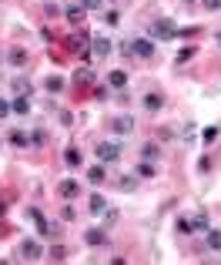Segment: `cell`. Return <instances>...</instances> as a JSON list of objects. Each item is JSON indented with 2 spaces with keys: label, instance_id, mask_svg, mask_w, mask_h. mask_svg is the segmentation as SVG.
Listing matches in <instances>:
<instances>
[{
  "label": "cell",
  "instance_id": "12",
  "mask_svg": "<svg viewBox=\"0 0 221 265\" xmlns=\"http://www.w3.org/2000/svg\"><path fill=\"white\" fill-rule=\"evenodd\" d=\"M27 215H31V222L37 225L40 235H50V222L44 218V211H40V208H27Z\"/></svg>",
  "mask_w": 221,
  "mask_h": 265
},
{
  "label": "cell",
  "instance_id": "18",
  "mask_svg": "<svg viewBox=\"0 0 221 265\" xmlns=\"http://www.w3.org/2000/svg\"><path fill=\"white\" fill-rule=\"evenodd\" d=\"M7 141H10L14 148H31V135H27V131H10Z\"/></svg>",
  "mask_w": 221,
  "mask_h": 265
},
{
  "label": "cell",
  "instance_id": "9",
  "mask_svg": "<svg viewBox=\"0 0 221 265\" xmlns=\"http://www.w3.org/2000/svg\"><path fill=\"white\" fill-rule=\"evenodd\" d=\"M20 255L31 258V262H37V258L44 255V249H40V242H37V238H27V242H20Z\"/></svg>",
  "mask_w": 221,
  "mask_h": 265
},
{
  "label": "cell",
  "instance_id": "15",
  "mask_svg": "<svg viewBox=\"0 0 221 265\" xmlns=\"http://www.w3.org/2000/svg\"><path fill=\"white\" fill-rule=\"evenodd\" d=\"M104 178H107V165H91V168H87V181H91V185H101Z\"/></svg>",
  "mask_w": 221,
  "mask_h": 265
},
{
  "label": "cell",
  "instance_id": "25",
  "mask_svg": "<svg viewBox=\"0 0 221 265\" xmlns=\"http://www.w3.org/2000/svg\"><path fill=\"white\" fill-rule=\"evenodd\" d=\"M118 188H121V192H134V188H137V175H124V178H118Z\"/></svg>",
  "mask_w": 221,
  "mask_h": 265
},
{
  "label": "cell",
  "instance_id": "30",
  "mask_svg": "<svg viewBox=\"0 0 221 265\" xmlns=\"http://www.w3.org/2000/svg\"><path fill=\"white\" fill-rule=\"evenodd\" d=\"M50 258H54V262H61V258H67V249H64V245H50V252H47Z\"/></svg>",
  "mask_w": 221,
  "mask_h": 265
},
{
  "label": "cell",
  "instance_id": "5",
  "mask_svg": "<svg viewBox=\"0 0 221 265\" xmlns=\"http://www.w3.org/2000/svg\"><path fill=\"white\" fill-rule=\"evenodd\" d=\"M94 81H97V74H94V67H91V64H80L77 71H74V84H77V88H91Z\"/></svg>",
  "mask_w": 221,
  "mask_h": 265
},
{
  "label": "cell",
  "instance_id": "34",
  "mask_svg": "<svg viewBox=\"0 0 221 265\" xmlns=\"http://www.w3.org/2000/svg\"><path fill=\"white\" fill-rule=\"evenodd\" d=\"M178 232H181V235L191 232V218H178Z\"/></svg>",
  "mask_w": 221,
  "mask_h": 265
},
{
  "label": "cell",
  "instance_id": "33",
  "mask_svg": "<svg viewBox=\"0 0 221 265\" xmlns=\"http://www.w3.org/2000/svg\"><path fill=\"white\" fill-rule=\"evenodd\" d=\"M104 20H107V27H114V24L121 20V14H118V10H107V14H104Z\"/></svg>",
  "mask_w": 221,
  "mask_h": 265
},
{
  "label": "cell",
  "instance_id": "43",
  "mask_svg": "<svg viewBox=\"0 0 221 265\" xmlns=\"http://www.w3.org/2000/svg\"><path fill=\"white\" fill-rule=\"evenodd\" d=\"M4 232H7V225H4V218H0V235H4Z\"/></svg>",
  "mask_w": 221,
  "mask_h": 265
},
{
  "label": "cell",
  "instance_id": "32",
  "mask_svg": "<svg viewBox=\"0 0 221 265\" xmlns=\"http://www.w3.org/2000/svg\"><path fill=\"white\" fill-rule=\"evenodd\" d=\"M61 218H64V222H74V218H77V211H74L71 205H64V208H61Z\"/></svg>",
  "mask_w": 221,
  "mask_h": 265
},
{
  "label": "cell",
  "instance_id": "19",
  "mask_svg": "<svg viewBox=\"0 0 221 265\" xmlns=\"http://www.w3.org/2000/svg\"><path fill=\"white\" fill-rule=\"evenodd\" d=\"M64 165H67V168H80V165H84V158H80V151L74 145L64 151Z\"/></svg>",
  "mask_w": 221,
  "mask_h": 265
},
{
  "label": "cell",
  "instance_id": "45",
  "mask_svg": "<svg viewBox=\"0 0 221 265\" xmlns=\"http://www.w3.org/2000/svg\"><path fill=\"white\" fill-rule=\"evenodd\" d=\"M218 47H221V34H218Z\"/></svg>",
  "mask_w": 221,
  "mask_h": 265
},
{
  "label": "cell",
  "instance_id": "28",
  "mask_svg": "<svg viewBox=\"0 0 221 265\" xmlns=\"http://www.w3.org/2000/svg\"><path fill=\"white\" fill-rule=\"evenodd\" d=\"M208 249L221 252V232H218V228H208Z\"/></svg>",
  "mask_w": 221,
  "mask_h": 265
},
{
  "label": "cell",
  "instance_id": "42",
  "mask_svg": "<svg viewBox=\"0 0 221 265\" xmlns=\"http://www.w3.org/2000/svg\"><path fill=\"white\" fill-rule=\"evenodd\" d=\"M4 215H7V201L0 198V218H4Z\"/></svg>",
  "mask_w": 221,
  "mask_h": 265
},
{
  "label": "cell",
  "instance_id": "37",
  "mask_svg": "<svg viewBox=\"0 0 221 265\" xmlns=\"http://www.w3.org/2000/svg\"><path fill=\"white\" fill-rule=\"evenodd\" d=\"M198 171H211V158H208V154L205 158H198Z\"/></svg>",
  "mask_w": 221,
  "mask_h": 265
},
{
  "label": "cell",
  "instance_id": "35",
  "mask_svg": "<svg viewBox=\"0 0 221 265\" xmlns=\"http://www.w3.org/2000/svg\"><path fill=\"white\" fill-rule=\"evenodd\" d=\"M198 135H201V131H198V128H195V124H188V128H184V141H195V138H198Z\"/></svg>",
  "mask_w": 221,
  "mask_h": 265
},
{
  "label": "cell",
  "instance_id": "31",
  "mask_svg": "<svg viewBox=\"0 0 221 265\" xmlns=\"http://www.w3.org/2000/svg\"><path fill=\"white\" fill-rule=\"evenodd\" d=\"M154 135H158V141H164V145H168V141H174V138H178V135H174L171 128H158V131H154Z\"/></svg>",
  "mask_w": 221,
  "mask_h": 265
},
{
  "label": "cell",
  "instance_id": "41",
  "mask_svg": "<svg viewBox=\"0 0 221 265\" xmlns=\"http://www.w3.org/2000/svg\"><path fill=\"white\" fill-rule=\"evenodd\" d=\"M10 111H14V108H10V101H4V97H0V118H7Z\"/></svg>",
  "mask_w": 221,
  "mask_h": 265
},
{
  "label": "cell",
  "instance_id": "10",
  "mask_svg": "<svg viewBox=\"0 0 221 265\" xmlns=\"http://www.w3.org/2000/svg\"><path fill=\"white\" fill-rule=\"evenodd\" d=\"M104 242H107V232H104V228H87L84 232V245H91V249H101Z\"/></svg>",
  "mask_w": 221,
  "mask_h": 265
},
{
  "label": "cell",
  "instance_id": "2",
  "mask_svg": "<svg viewBox=\"0 0 221 265\" xmlns=\"http://www.w3.org/2000/svg\"><path fill=\"white\" fill-rule=\"evenodd\" d=\"M94 154H97V161H104V165H114V161H121V145H114V141H97Z\"/></svg>",
  "mask_w": 221,
  "mask_h": 265
},
{
  "label": "cell",
  "instance_id": "40",
  "mask_svg": "<svg viewBox=\"0 0 221 265\" xmlns=\"http://www.w3.org/2000/svg\"><path fill=\"white\" fill-rule=\"evenodd\" d=\"M80 7H84V10H97V7H101V0H80Z\"/></svg>",
  "mask_w": 221,
  "mask_h": 265
},
{
  "label": "cell",
  "instance_id": "20",
  "mask_svg": "<svg viewBox=\"0 0 221 265\" xmlns=\"http://www.w3.org/2000/svg\"><path fill=\"white\" fill-rule=\"evenodd\" d=\"M107 84H110L114 91H124V88H127V74H124V71H110V74H107Z\"/></svg>",
  "mask_w": 221,
  "mask_h": 265
},
{
  "label": "cell",
  "instance_id": "22",
  "mask_svg": "<svg viewBox=\"0 0 221 265\" xmlns=\"http://www.w3.org/2000/svg\"><path fill=\"white\" fill-rule=\"evenodd\" d=\"M10 108H14V114H31V97L17 94V97H14V104H10Z\"/></svg>",
  "mask_w": 221,
  "mask_h": 265
},
{
  "label": "cell",
  "instance_id": "21",
  "mask_svg": "<svg viewBox=\"0 0 221 265\" xmlns=\"http://www.w3.org/2000/svg\"><path fill=\"white\" fill-rule=\"evenodd\" d=\"M208 228H211L208 215H205V211H198V215L191 218V235H195V232H208Z\"/></svg>",
  "mask_w": 221,
  "mask_h": 265
},
{
  "label": "cell",
  "instance_id": "3",
  "mask_svg": "<svg viewBox=\"0 0 221 265\" xmlns=\"http://www.w3.org/2000/svg\"><path fill=\"white\" fill-rule=\"evenodd\" d=\"M131 54L141 57V61L154 57V40H151V37H134V40H131Z\"/></svg>",
  "mask_w": 221,
  "mask_h": 265
},
{
  "label": "cell",
  "instance_id": "4",
  "mask_svg": "<svg viewBox=\"0 0 221 265\" xmlns=\"http://www.w3.org/2000/svg\"><path fill=\"white\" fill-rule=\"evenodd\" d=\"M131 131H134V118H131V114L110 118V135H131Z\"/></svg>",
  "mask_w": 221,
  "mask_h": 265
},
{
  "label": "cell",
  "instance_id": "27",
  "mask_svg": "<svg viewBox=\"0 0 221 265\" xmlns=\"http://www.w3.org/2000/svg\"><path fill=\"white\" fill-rule=\"evenodd\" d=\"M218 135H221V128H218V124H211V128L201 131V141H205V145H214V141H218Z\"/></svg>",
  "mask_w": 221,
  "mask_h": 265
},
{
  "label": "cell",
  "instance_id": "24",
  "mask_svg": "<svg viewBox=\"0 0 221 265\" xmlns=\"http://www.w3.org/2000/svg\"><path fill=\"white\" fill-rule=\"evenodd\" d=\"M195 54H198V47H195V44H191V47H181L178 54H174V64H188V61H191Z\"/></svg>",
  "mask_w": 221,
  "mask_h": 265
},
{
  "label": "cell",
  "instance_id": "7",
  "mask_svg": "<svg viewBox=\"0 0 221 265\" xmlns=\"http://www.w3.org/2000/svg\"><path fill=\"white\" fill-rule=\"evenodd\" d=\"M57 195H61L64 201H74V198H77V195H80V185H77V181H74V178H64L61 185H57Z\"/></svg>",
  "mask_w": 221,
  "mask_h": 265
},
{
  "label": "cell",
  "instance_id": "26",
  "mask_svg": "<svg viewBox=\"0 0 221 265\" xmlns=\"http://www.w3.org/2000/svg\"><path fill=\"white\" fill-rule=\"evenodd\" d=\"M44 88H47L50 94H61V91L67 88V81H64V77H47V84H44Z\"/></svg>",
  "mask_w": 221,
  "mask_h": 265
},
{
  "label": "cell",
  "instance_id": "17",
  "mask_svg": "<svg viewBox=\"0 0 221 265\" xmlns=\"http://www.w3.org/2000/svg\"><path fill=\"white\" fill-rule=\"evenodd\" d=\"M10 88H14V94H24V97L34 94V84L27 77H14V81H10Z\"/></svg>",
  "mask_w": 221,
  "mask_h": 265
},
{
  "label": "cell",
  "instance_id": "13",
  "mask_svg": "<svg viewBox=\"0 0 221 265\" xmlns=\"http://www.w3.org/2000/svg\"><path fill=\"white\" fill-rule=\"evenodd\" d=\"M141 108H144V111H151V114H154V111H161V108H164V97L151 91V94H144V97H141Z\"/></svg>",
  "mask_w": 221,
  "mask_h": 265
},
{
  "label": "cell",
  "instance_id": "44",
  "mask_svg": "<svg viewBox=\"0 0 221 265\" xmlns=\"http://www.w3.org/2000/svg\"><path fill=\"white\" fill-rule=\"evenodd\" d=\"M181 4H195V0H181Z\"/></svg>",
  "mask_w": 221,
  "mask_h": 265
},
{
  "label": "cell",
  "instance_id": "11",
  "mask_svg": "<svg viewBox=\"0 0 221 265\" xmlns=\"http://www.w3.org/2000/svg\"><path fill=\"white\" fill-rule=\"evenodd\" d=\"M84 14H87V10L80 7V4H71V7L64 10V17H67V24H71V27H80V24H84Z\"/></svg>",
  "mask_w": 221,
  "mask_h": 265
},
{
  "label": "cell",
  "instance_id": "6",
  "mask_svg": "<svg viewBox=\"0 0 221 265\" xmlns=\"http://www.w3.org/2000/svg\"><path fill=\"white\" fill-rule=\"evenodd\" d=\"M107 208H110V205H107V198H104L101 192H91V195H87V211H91V215H104Z\"/></svg>",
  "mask_w": 221,
  "mask_h": 265
},
{
  "label": "cell",
  "instance_id": "39",
  "mask_svg": "<svg viewBox=\"0 0 221 265\" xmlns=\"http://www.w3.org/2000/svg\"><path fill=\"white\" fill-rule=\"evenodd\" d=\"M201 7L205 10H221V0H201Z\"/></svg>",
  "mask_w": 221,
  "mask_h": 265
},
{
  "label": "cell",
  "instance_id": "16",
  "mask_svg": "<svg viewBox=\"0 0 221 265\" xmlns=\"http://www.w3.org/2000/svg\"><path fill=\"white\" fill-rule=\"evenodd\" d=\"M134 175L137 178H154V175H158V165H154V161H137V165H134Z\"/></svg>",
  "mask_w": 221,
  "mask_h": 265
},
{
  "label": "cell",
  "instance_id": "8",
  "mask_svg": "<svg viewBox=\"0 0 221 265\" xmlns=\"http://www.w3.org/2000/svg\"><path fill=\"white\" fill-rule=\"evenodd\" d=\"M110 50H114L110 37H101V34H97V37H91V54H94V57H107Z\"/></svg>",
  "mask_w": 221,
  "mask_h": 265
},
{
  "label": "cell",
  "instance_id": "14",
  "mask_svg": "<svg viewBox=\"0 0 221 265\" xmlns=\"http://www.w3.org/2000/svg\"><path fill=\"white\" fill-rule=\"evenodd\" d=\"M7 64H10V67H24V64H31V54H27L24 47H14V50L7 54Z\"/></svg>",
  "mask_w": 221,
  "mask_h": 265
},
{
  "label": "cell",
  "instance_id": "36",
  "mask_svg": "<svg viewBox=\"0 0 221 265\" xmlns=\"http://www.w3.org/2000/svg\"><path fill=\"white\" fill-rule=\"evenodd\" d=\"M44 14L47 17H61V7H57V4H44Z\"/></svg>",
  "mask_w": 221,
  "mask_h": 265
},
{
  "label": "cell",
  "instance_id": "1",
  "mask_svg": "<svg viewBox=\"0 0 221 265\" xmlns=\"http://www.w3.org/2000/svg\"><path fill=\"white\" fill-rule=\"evenodd\" d=\"M148 37L151 40H171V37H178V27H174L171 20H154V24L148 27Z\"/></svg>",
  "mask_w": 221,
  "mask_h": 265
},
{
  "label": "cell",
  "instance_id": "38",
  "mask_svg": "<svg viewBox=\"0 0 221 265\" xmlns=\"http://www.w3.org/2000/svg\"><path fill=\"white\" fill-rule=\"evenodd\" d=\"M198 27H178V37H195Z\"/></svg>",
  "mask_w": 221,
  "mask_h": 265
},
{
  "label": "cell",
  "instance_id": "23",
  "mask_svg": "<svg viewBox=\"0 0 221 265\" xmlns=\"http://www.w3.org/2000/svg\"><path fill=\"white\" fill-rule=\"evenodd\" d=\"M141 158L144 161H161V148L158 145H141Z\"/></svg>",
  "mask_w": 221,
  "mask_h": 265
},
{
  "label": "cell",
  "instance_id": "29",
  "mask_svg": "<svg viewBox=\"0 0 221 265\" xmlns=\"http://www.w3.org/2000/svg\"><path fill=\"white\" fill-rule=\"evenodd\" d=\"M31 145H34V148H40V145H47V131H44V128H37V131H31Z\"/></svg>",
  "mask_w": 221,
  "mask_h": 265
}]
</instances>
